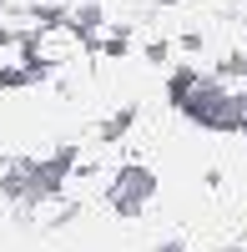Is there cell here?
Listing matches in <instances>:
<instances>
[{
  "instance_id": "cell-1",
  "label": "cell",
  "mask_w": 247,
  "mask_h": 252,
  "mask_svg": "<svg viewBox=\"0 0 247 252\" xmlns=\"http://www.w3.org/2000/svg\"><path fill=\"white\" fill-rule=\"evenodd\" d=\"M152 187H156V177L147 166H121L116 182H111V207L116 212H141L147 197H152Z\"/></svg>"
}]
</instances>
